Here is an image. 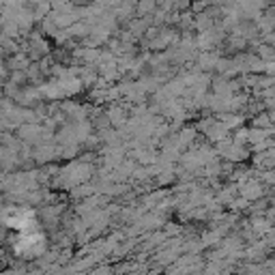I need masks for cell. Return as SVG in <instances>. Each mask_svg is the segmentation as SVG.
Instances as JSON below:
<instances>
[{"mask_svg":"<svg viewBox=\"0 0 275 275\" xmlns=\"http://www.w3.org/2000/svg\"><path fill=\"white\" fill-rule=\"evenodd\" d=\"M269 119H271V116H267V114H260L258 119H256V125L260 127V129H264V127H269V125H271V121H269Z\"/></svg>","mask_w":275,"mask_h":275,"instance_id":"277c9868","label":"cell"},{"mask_svg":"<svg viewBox=\"0 0 275 275\" xmlns=\"http://www.w3.org/2000/svg\"><path fill=\"white\" fill-rule=\"evenodd\" d=\"M15 252L22 254L24 258H33L37 254L43 252V237L35 230L28 232H19V237L15 241Z\"/></svg>","mask_w":275,"mask_h":275,"instance_id":"6da1fadb","label":"cell"},{"mask_svg":"<svg viewBox=\"0 0 275 275\" xmlns=\"http://www.w3.org/2000/svg\"><path fill=\"white\" fill-rule=\"evenodd\" d=\"M260 194H262L260 185H250V187H245V191H243L245 198H254V196H260Z\"/></svg>","mask_w":275,"mask_h":275,"instance_id":"3957f363","label":"cell"},{"mask_svg":"<svg viewBox=\"0 0 275 275\" xmlns=\"http://www.w3.org/2000/svg\"><path fill=\"white\" fill-rule=\"evenodd\" d=\"M5 222L9 228H15L19 232H28L35 228L33 222V213L31 211H22V209H9L5 213Z\"/></svg>","mask_w":275,"mask_h":275,"instance_id":"7a4b0ae2","label":"cell"}]
</instances>
